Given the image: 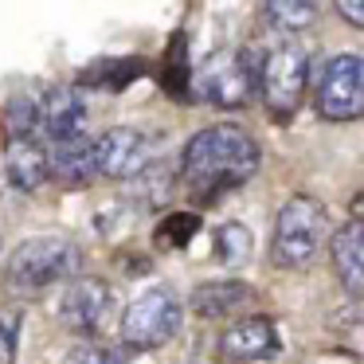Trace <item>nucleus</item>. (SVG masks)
Wrapping results in <instances>:
<instances>
[{
    "mask_svg": "<svg viewBox=\"0 0 364 364\" xmlns=\"http://www.w3.org/2000/svg\"><path fill=\"white\" fill-rule=\"evenodd\" d=\"M259 141L247 134L243 126H208L184 145L181 157V176L188 184V192L196 196V204H215L220 196L243 188L255 173H259Z\"/></svg>",
    "mask_w": 364,
    "mask_h": 364,
    "instance_id": "1",
    "label": "nucleus"
},
{
    "mask_svg": "<svg viewBox=\"0 0 364 364\" xmlns=\"http://www.w3.org/2000/svg\"><path fill=\"white\" fill-rule=\"evenodd\" d=\"M82 270V251L71 239L36 235L20 243L4 262V286L12 294H43L59 282H71Z\"/></svg>",
    "mask_w": 364,
    "mask_h": 364,
    "instance_id": "2",
    "label": "nucleus"
},
{
    "mask_svg": "<svg viewBox=\"0 0 364 364\" xmlns=\"http://www.w3.org/2000/svg\"><path fill=\"white\" fill-rule=\"evenodd\" d=\"M309 90V51L298 40H282L259 63V95L278 122L294 118Z\"/></svg>",
    "mask_w": 364,
    "mask_h": 364,
    "instance_id": "3",
    "label": "nucleus"
},
{
    "mask_svg": "<svg viewBox=\"0 0 364 364\" xmlns=\"http://www.w3.org/2000/svg\"><path fill=\"white\" fill-rule=\"evenodd\" d=\"M333 223H329V212L317 196H290L278 212V223H274V262L286 270L294 267H306L321 243L329 239Z\"/></svg>",
    "mask_w": 364,
    "mask_h": 364,
    "instance_id": "4",
    "label": "nucleus"
},
{
    "mask_svg": "<svg viewBox=\"0 0 364 364\" xmlns=\"http://www.w3.org/2000/svg\"><path fill=\"white\" fill-rule=\"evenodd\" d=\"M181 321H184V306L173 286H149L122 314V341L137 353L161 348L181 333Z\"/></svg>",
    "mask_w": 364,
    "mask_h": 364,
    "instance_id": "5",
    "label": "nucleus"
},
{
    "mask_svg": "<svg viewBox=\"0 0 364 364\" xmlns=\"http://www.w3.org/2000/svg\"><path fill=\"white\" fill-rule=\"evenodd\" d=\"M196 95L215 110H243L259 95V67L247 51H215L196 75Z\"/></svg>",
    "mask_w": 364,
    "mask_h": 364,
    "instance_id": "6",
    "label": "nucleus"
},
{
    "mask_svg": "<svg viewBox=\"0 0 364 364\" xmlns=\"http://www.w3.org/2000/svg\"><path fill=\"white\" fill-rule=\"evenodd\" d=\"M317 114L325 122H353L364 110V63L356 55H333L317 75Z\"/></svg>",
    "mask_w": 364,
    "mask_h": 364,
    "instance_id": "7",
    "label": "nucleus"
},
{
    "mask_svg": "<svg viewBox=\"0 0 364 364\" xmlns=\"http://www.w3.org/2000/svg\"><path fill=\"white\" fill-rule=\"evenodd\" d=\"M110 306H114L110 282L90 278V274H79V278L67 282L63 298H59V306H55V317H59L63 329L79 333V337H90V333H98L106 325Z\"/></svg>",
    "mask_w": 364,
    "mask_h": 364,
    "instance_id": "8",
    "label": "nucleus"
},
{
    "mask_svg": "<svg viewBox=\"0 0 364 364\" xmlns=\"http://www.w3.org/2000/svg\"><path fill=\"white\" fill-rule=\"evenodd\" d=\"M95 161L98 173L110 176V181H134L137 173L149 168V141H145L141 129L114 126L110 134L95 141Z\"/></svg>",
    "mask_w": 364,
    "mask_h": 364,
    "instance_id": "9",
    "label": "nucleus"
},
{
    "mask_svg": "<svg viewBox=\"0 0 364 364\" xmlns=\"http://www.w3.org/2000/svg\"><path fill=\"white\" fill-rule=\"evenodd\" d=\"M278 325L262 314L239 317L220 341V353L228 364H255V360H274L278 356Z\"/></svg>",
    "mask_w": 364,
    "mask_h": 364,
    "instance_id": "10",
    "label": "nucleus"
},
{
    "mask_svg": "<svg viewBox=\"0 0 364 364\" xmlns=\"http://www.w3.org/2000/svg\"><path fill=\"white\" fill-rule=\"evenodd\" d=\"M87 126V102H82L79 87H51L43 90V98L36 102V134H43L48 141H59V137L82 134Z\"/></svg>",
    "mask_w": 364,
    "mask_h": 364,
    "instance_id": "11",
    "label": "nucleus"
},
{
    "mask_svg": "<svg viewBox=\"0 0 364 364\" xmlns=\"http://www.w3.org/2000/svg\"><path fill=\"white\" fill-rule=\"evenodd\" d=\"M329 255H333V274L341 278L348 298H360L364 294V223L356 220V215L345 228L333 231Z\"/></svg>",
    "mask_w": 364,
    "mask_h": 364,
    "instance_id": "12",
    "label": "nucleus"
},
{
    "mask_svg": "<svg viewBox=\"0 0 364 364\" xmlns=\"http://www.w3.org/2000/svg\"><path fill=\"white\" fill-rule=\"evenodd\" d=\"M48 176L63 184H90L98 176V161H95V141L87 134H71L51 141L48 149Z\"/></svg>",
    "mask_w": 364,
    "mask_h": 364,
    "instance_id": "13",
    "label": "nucleus"
},
{
    "mask_svg": "<svg viewBox=\"0 0 364 364\" xmlns=\"http://www.w3.org/2000/svg\"><path fill=\"white\" fill-rule=\"evenodd\" d=\"M255 301V286L239 282V278H220V282H200L188 298V309L196 317H239Z\"/></svg>",
    "mask_w": 364,
    "mask_h": 364,
    "instance_id": "14",
    "label": "nucleus"
},
{
    "mask_svg": "<svg viewBox=\"0 0 364 364\" xmlns=\"http://www.w3.org/2000/svg\"><path fill=\"white\" fill-rule=\"evenodd\" d=\"M4 168H9L12 188H20V192L43 188L51 181L48 176V145H40L36 137H16V141H9Z\"/></svg>",
    "mask_w": 364,
    "mask_h": 364,
    "instance_id": "15",
    "label": "nucleus"
},
{
    "mask_svg": "<svg viewBox=\"0 0 364 364\" xmlns=\"http://www.w3.org/2000/svg\"><path fill=\"white\" fill-rule=\"evenodd\" d=\"M262 12H267V24L286 36L317 24V0H262Z\"/></svg>",
    "mask_w": 364,
    "mask_h": 364,
    "instance_id": "16",
    "label": "nucleus"
},
{
    "mask_svg": "<svg viewBox=\"0 0 364 364\" xmlns=\"http://www.w3.org/2000/svg\"><path fill=\"white\" fill-rule=\"evenodd\" d=\"M145 71L141 59H102V63L82 71V87H102V90H126L137 75Z\"/></svg>",
    "mask_w": 364,
    "mask_h": 364,
    "instance_id": "17",
    "label": "nucleus"
},
{
    "mask_svg": "<svg viewBox=\"0 0 364 364\" xmlns=\"http://www.w3.org/2000/svg\"><path fill=\"white\" fill-rule=\"evenodd\" d=\"M251 255H255V239L243 223H223V228L215 231V262H220V267L239 270L243 262H251Z\"/></svg>",
    "mask_w": 364,
    "mask_h": 364,
    "instance_id": "18",
    "label": "nucleus"
},
{
    "mask_svg": "<svg viewBox=\"0 0 364 364\" xmlns=\"http://www.w3.org/2000/svg\"><path fill=\"white\" fill-rule=\"evenodd\" d=\"M165 90L168 95H188L192 87V71H188V40L184 36H173L168 40V55H165Z\"/></svg>",
    "mask_w": 364,
    "mask_h": 364,
    "instance_id": "19",
    "label": "nucleus"
},
{
    "mask_svg": "<svg viewBox=\"0 0 364 364\" xmlns=\"http://www.w3.org/2000/svg\"><path fill=\"white\" fill-rule=\"evenodd\" d=\"M196 231H200V215L196 212H168L165 220L157 223L153 239H157L161 247H188Z\"/></svg>",
    "mask_w": 364,
    "mask_h": 364,
    "instance_id": "20",
    "label": "nucleus"
},
{
    "mask_svg": "<svg viewBox=\"0 0 364 364\" xmlns=\"http://www.w3.org/2000/svg\"><path fill=\"white\" fill-rule=\"evenodd\" d=\"M4 134H9V141L36 137V98H28V95L12 98L9 110H4Z\"/></svg>",
    "mask_w": 364,
    "mask_h": 364,
    "instance_id": "21",
    "label": "nucleus"
},
{
    "mask_svg": "<svg viewBox=\"0 0 364 364\" xmlns=\"http://www.w3.org/2000/svg\"><path fill=\"white\" fill-rule=\"evenodd\" d=\"M63 364H122V353H114L110 345H95V341H82L71 353L63 356Z\"/></svg>",
    "mask_w": 364,
    "mask_h": 364,
    "instance_id": "22",
    "label": "nucleus"
},
{
    "mask_svg": "<svg viewBox=\"0 0 364 364\" xmlns=\"http://www.w3.org/2000/svg\"><path fill=\"white\" fill-rule=\"evenodd\" d=\"M16 348H20V314L4 309L0 314V364H16Z\"/></svg>",
    "mask_w": 364,
    "mask_h": 364,
    "instance_id": "23",
    "label": "nucleus"
},
{
    "mask_svg": "<svg viewBox=\"0 0 364 364\" xmlns=\"http://www.w3.org/2000/svg\"><path fill=\"white\" fill-rule=\"evenodd\" d=\"M333 4L353 28H364V0H333Z\"/></svg>",
    "mask_w": 364,
    "mask_h": 364,
    "instance_id": "24",
    "label": "nucleus"
}]
</instances>
